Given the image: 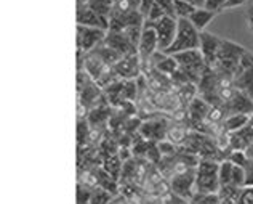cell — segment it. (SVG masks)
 <instances>
[{"label": "cell", "mask_w": 253, "mask_h": 204, "mask_svg": "<svg viewBox=\"0 0 253 204\" xmlns=\"http://www.w3.org/2000/svg\"><path fill=\"white\" fill-rule=\"evenodd\" d=\"M146 23L149 26H152L157 34V41H159V50L165 51L170 45L175 41L176 31H178V18H173L165 15L164 18H161L159 21H148Z\"/></svg>", "instance_id": "obj_4"}, {"label": "cell", "mask_w": 253, "mask_h": 204, "mask_svg": "<svg viewBox=\"0 0 253 204\" xmlns=\"http://www.w3.org/2000/svg\"><path fill=\"white\" fill-rule=\"evenodd\" d=\"M164 16H165L164 10L157 3H154V5H152L151 11L148 13V16H146V19H148V21H159V19L164 18Z\"/></svg>", "instance_id": "obj_28"}, {"label": "cell", "mask_w": 253, "mask_h": 204, "mask_svg": "<svg viewBox=\"0 0 253 204\" xmlns=\"http://www.w3.org/2000/svg\"><path fill=\"white\" fill-rule=\"evenodd\" d=\"M156 3L164 10L165 15L176 18V15H175V0H156Z\"/></svg>", "instance_id": "obj_26"}, {"label": "cell", "mask_w": 253, "mask_h": 204, "mask_svg": "<svg viewBox=\"0 0 253 204\" xmlns=\"http://www.w3.org/2000/svg\"><path fill=\"white\" fill-rule=\"evenodd\" d=\"M201 47V32H199L189 19L179 18L178 19V31L175 36V41L170 47L164 51L165 55H176L179 51L186 50H197Z\"/></svg>", "instance_id": "obj_3"}, {"label": "cell", "mask_w": 253, "mask_h": 204, "mask_svg": "<svg viewBox=\"0 0 253 204\" xmlns=\"http://www.w3.org/2000/svg\"><path fill=\"white\" fill-rule=\"evenodd\" d=\"M106 36H108V31L101 28L77 24V49L84 50L85 53H90L91 50H95L98 45L104 42Z\"/></svg>", "instance_id": "obj_5"}, {"label": "cell", "mask_w": 253, "mask_h": 204, "mask_svg": "<svg viewBox=\"0 0 253 204\" xmlns=\"http://www.w3.org/2000/svg\"><path fill=\"white\" fill-rule=\"evenodd\" d=\"M186 108H188L189 127L192 130H197L205 122V119H207V114H209V111H210L211 106H210L207 102L202 100V98L197 95L194 100H192Z\"/></svg>", "instance_id": "obj_11"}, {"label": "cell", "mask_w": 253, "mask_h": 204, "mask_svg": "<svg viewBox=\"0 0 253 204\" xmlns=\"http://www.w3.org/2000/svg\"><path fill=\"white\" fill-rule=\"evenodd\" d=\"M159 50V41H157V34L152 26H149L144 21V28H143V34H141V41L138 45V53L141 58V69L143 64L149 61V58Z\"/></svg>", "instance_id": "obj_9"}, {"label": "cell", "mask_w": 253, "mask_h": 204, "mask_svg": "<svg viewBox=\"0 0 253 204\" xmlns=\"http://www.w3.org/2000/svg\"><path fill=\"white\" fill-rule=\"evenodd\" d=\"M215 15H216L215 11H210V10L205 8V6H202V8H197L194 13H192V15L189 16V21L192 23V26H194L199 32H202L210 24L211 19L215 18Z\"/></svg>", "instance_id": "obj_15"}, {"label": "cell", "mask_w": 253, "mask_h": 204, "mask_svg": "<svg viewBox=\"0 0 253 204\" xmlns=\"http://www.w3.org/2000/svg\"><path fill=\"white\" fill-rule=\"evenodd\" d=\"M219 162L216 159H201L196 167V195H218Z\"/></svg>", "instance_id": "obj_2"}, {"label": "cell", "mask_w": 253, "mask_h": 204, "mask_svg": "<svg viewBox=\"0 0 253 204\" xmlns=\"http://www.w3.org/2000/svg\"><path fill=\"white\" fill-rule=\"evenodd\" d=\"M189 134V127H186V124H176L175 126H170L167 130V140L173 142L175 145H181L184 142V138Z\"/></svg>", "instance_id": "obj_19"}, {"label": "cell", "mask_w": 253, "mask_h": 204, "mask_svg": "<svg viewBox=\"0 0 253 204\" xmlns=\"http://www.w3.org/2000/svg\"><path fill=\"white\" fill-rule=\"evenodd\" d=\"M249 119H250L249 114H232V116L226 117L221 126H223L224 132L234 134V132H237V130H241L242 127H245V124L249 122Z\"/></svg>", "instance_id": "obj_17"}, {"label": "cell", "mask_w": 253, "mask_h": 204, "mask_svg": "<svg viewBox=\"0 0 253 204\" xmlns=\"http://www.w3.org/2000/svg\"><path fill=\"white\" fill-rule=\"evenodd\" d=\"M184 2L194 5L196 8H202V6H205V0H184Z\"/></svg>", "instance_id": "obj_34"}, {"label": "cell", "mask_w": 253, "mask_h": 204, "mask_svg": "<svg viewBox=\"0 0 253 204\" xmlns=\"http://www.w3.org/2000/svg\"><path fill=\"white\" fill-rule=\"evenodd\" d=\"M226 0H205V8L210 10V11H223V6H224Z\"/></svg>", "instance_id": "obj_29"}, {"label": "cell", "mask_w": 253, "mask_h": 204, "mask_svg": "<svg viewBox=\"0 0 253 204\" xmlns=\"http://www.w3.org/2000/svg\"><path fill=\"white\" fill-rule=\"evenodd\" d=\"M85 2H86V0H79V2H77V3H85Z\"/></svg>", "instance_id": "obj_37"}, {"label": "cell", "mask_w": 253, "mask_h": 204, "mask_svg": "<svg viewBox=\"0 0 253 204\" xmlns=\"http://www.w3.org/2000/svg\"><path fill=\"white\" fill-rule=\"evenodd\" d=\"M112 195L108 192V190H104L101 187H96L91 190V196H90V204H111L112 203Z\"/></svg>", "instance_id": "obj_22"}, {"label": "cell", "mask_w": 253, "mask_h": 204, "mask_svg": "<svg viewBox=\"0 0 253 204\" xmlns=\"http://www.w3.org/2000/svg\"><path fill=\"white\" fill-rule=\"evenodd\" d=\"M175 90H176L178 97L181 98L183 104H186V106H188V104L199 95L197 94V85L196 84H191V82L175 85Z\"/></svg>", "instance_id": "obj_18"}, {"label": "cell", "mask_w": 253, "mask_h": 204, "mask_svg": "<svg viewBox=\"0 0 253 204\" xmlns=\"http://www.w3.org/2000/svg\"><path fill=\"white\" fill-rule=\"evenodd\" d=\"M169 119L165 117H157V119H149L141 122V127H139V135L146 138L148 142H162L167 138V130H169Z\"/></svg>", "instance_id": "obj_7"}, {"label": "cell", "mask_w": 253, "mask_h": 204, "mask_svg": "<svg viewBox=\"0 0 253 204\" xmlns=\"http://www.w3.org/2000/svg\"><path fill=\"white\" fill-rule=\"evenodd\" d=\"M245 153H247V156H249V159H253V142L249 145V148L245 150Z\"/></svg>", "instance_id": "obj_36"}, {"label": "cell", "mask_w": 253, "mask_h": 204, "mask_svg": "<svg viewBox=\"0 0 253 204\" xmlns=\"http://www.w3.org/2000/svg\"><path fill=\"white\" fill-rule=\"evenodd\" d=\"M143 28H144V24L143 26H128L125 31H124V34L125 37L128 39L130 44L138 50V45H139V41H141V34H143Z\"/></svg>", "instance_id": "obj_24"}, {"label": "cell", "mask_w": 253, "mask_h": 204, "mask_svg": "<svg viewBox=\"0 0 253 204\" xmlns=\"http://www.w3.org/2000/svg\"><path fill=\"white\" fill-rule=\"evenodd\" d=\"M249 0H226L223 10H231V8H237V6H242L247 3Z\"/></svg>", "instance_id": "obj_31"}, {"label": "cell", "mask_w": 253, "mask_h": 204, "mask_svg": "<svg viewBox=\"0 0 253 204\" xmlns=\"http://www.w3.org/2000/svg\"><path fill=\"white\" fill-rule=\"evenodd\" d=\"M170 188L175 196L183 200H191L196 196V167L186 170L183 174L171 177Z\"/></svg>", "instance_id": "obj_6"}, {"label": "cell", "mask_w": 253, "mask_h": 204, "mask_svg": "<svg viewBox=\"0 0 253 204\" xmlns=\"http://www.w3.org/2000/svg\"><path fill=\"white\" fill-rule=\"evenodd\" d=\"M77 24L109 31V18L98 15L96 11L88 8L85 3H77Z\"/></svg>", "instance_id": "obj_10"}, {"label": "cell", "mask_w": 253, "mask_h": 204, "mask_svg": "<svg viewBox=\"0 0 253 204\" xmlns=\"http://www.w3.org/2000/svg\"><path fill=\"white\" fill-rule=\"evenodd\" d=\"M226 159L231 161L232 164H236V166H241V167H245L249 164V156L242 150H231L229 154L226 156Z\"/></svg>", "instance_id": "obj_25"}, {"label": "cell", "mask_w": 253, "mask_h": 204, "mask_svg": "<svg viewBox=\"0 0 253 204\" xmlns=\"http://www.w3.org/2000/svg\"><path fill=\"white\" fill-rule=\"evenodd\" d=\"M103 169L108 172L111 177H114V179L117 180V177L119 174H122V161H121V157L116 154H109V156H106L104 157V161H103Z\"/></svg>", "instance_id": "obj_21"}, {"label": "cell", "mask_w": 253, "mask_h": 204, "mask_svg": "<svg viewBox=\"0 0 253 204\" xmlns=\"http://www.w3.org/2000/svg\"><path fill=\"white\" fill-rule=\"evenodd\" d=\"M116 0H86L85 5L91 8L93 11H96L98 15L109 18L111 11H112V6H114Z\"/></svg>", "instance_id": "obj_20"}, {"label": "cell", "mask_w": 253, "mask_h": 204, "mask_svg": "<svg viewBox=\"0 0 253 204\" xmlns=\"http://www.w3.org/2000/svg\"><path fill=\"white\" fill-rule=\"evenodd\" d=\"M197 8L194 5H191L188 2H184V0H175V15L176 18H186V19H189V16L194 13Z\"/></svg>", "instance_id": "obj_23"}, {"label": "cell", "mask_w": 253, "mask_h": 204, "mask_svg": "<svg viewBox=\"0 0 253 204\" xmlns=\"http://www.w3.org/2000/svg\"><path fill=\"white\" fill-rule=\"evenodd\" d=\"M245 174H247L245 187H253V159H249V164L245 166Z\"/></svg>", "instance_id": "obj_30"}, {"label": "cell", "mask_w": 253, "mask_h": 204, "mask_svg": "<svg viewBox=\"0 0 253 204\" xmlns=\"http://www.w3.org/2000/svg\"><path fill=\"white\" fill-rule=\"evenodd\" d=\"M133 8L128 0H116L114 6H112L111 13H119V15H125V13H130Z\"/></svg>", "instance_id": "obj_27"}, {"label": "cell", "mask_w": 253, "mask_h": 204, "mask_svg": "<svg viewBox=\"0 0 253 204\" xmlns=\"http://www.w3.org/2000/svg\"><path fill=\"white\" fill-rule=\"evenodd\" d=\"M253 142V114L250 116L249 122L245 124L237 132L231 134V150H242L245 151L249 148V145Z\"/></svg>", "instance_id": "obj_14"}, {"label": "cell", "mask_w": 253, "mask_h": 204, "mask_svg": "<svg viewBox=\"0 0 253 204\" xmlns=\"http://www.w3.org/2000/svg\"><path fill=\"white\" fill-rule=\"evenodd\" d=\"M128 2L133 10H139V6H141V0H128Z\"/></svg>", "instance_id": "obj_35"}, {"label": "cell", "mask_w": 253, "mask_h": 204, "mask_svg": "<svg viewBox=\"0 0 253 204\" xmlns=\"http://www.w3.org/2000/svg\"><path fill=\"white\" fill-rule=\"evenodd\" d=\"M234 87L237 90L245 92L249 97L253 98V64L249 69H245L244 72L234 77Z\"/></svg>", "instance_id": "obj_16"}, {"label": "cell", "mask_w": 253, "mask_h": 204, "mask_svg": "<svg viewBox=\"0 0 253 204\" xmlns=\"http://www.w3.org/2000/svg\"><path fill=\"white\" fill-rule=\"evenodd\" d=\"M104 44L108 45L109 49L116 50L117 53H121L122 56L126 55V53H131V51H138L130 44L128 39L125 37L124 32H112V31H108V36H106V39H104Z\"/></svg>", "instance_id": "obj_13"}, {"label": "cell", "mask_w": 253, "mask_h": 204, "mask_svg": "<svg viewBox=\"0 0 253 204\" xmlns=\"http://www.w3.org/2000/svg\"><path fill=\"white\" fill-rule=\"evenodd\" d=\"M154 3H156V0H141V6H139V11L143 13L144 18L148 16V13L151 11L152 5H154Z\"/></svg>", "instance_id": "obj_32"}, {"label": "cell", "mask_w": 253, "mask_h": 204, "mask_svg": "<svg viewBox=\"0 0 253 204\" xmlns=\"http://www.w3.org/2000/svg\"><path fill=\"white\" fill-rule=\"evenodd\" d=\"M245 21H247L249 29L253 32V5L247 6V11H245Z\"/></svg>", "instance_id": "obj_33"}, {"label": "cell", "mask_w": 253, "mask_h": 204, "mask_svg": "<svg viewBox=\"0 0 253 204\" xmlns=\"http://www.w3.org/2000/svg\"><path fill=\"white\" fill-rule=\"evenodd\" d=\"M223 108L226 111V116L232 114H253V98L249 97L245 92L237 90L234 92V95L226 103H223Z\"/></svg>", "instance_id": "obj_8"}, {"label": "cell", "mask_w": 253, "mask_h": 204, "mask_svg": "<svg viewBox=\"0 0 253 204\" xmlns=\"http://www.w3.org/2000/svg\"><path fill=\"white\" fill-rule=\"evenodd\" d=\"M219 44H221V39L219 37L210 34L207 31L201 32V47H199V50H201V53L205 60V64H207L209 68H211L216 61Z\"/></svg>", "instance_id": "obj_12"}, {"label": "cell", "mask_w": 253, "mask_h": 204, "mask_svg": "<svg viewBox=\"0 0 253 204\" xmlns=\"http://www.w3.org/2000/svg\"><path fill=\"white\" fill-rule=\"evenodd\" d=\"M245 50L247 49L242 47V45L234 44L231 41H226V39H221L216 61L211 66V69L215 71L218 76L234 77L236 69L239 66V61H241V56L244 55Z\"/></svg>", "instance_id": "obj_1"}]
</instances>
